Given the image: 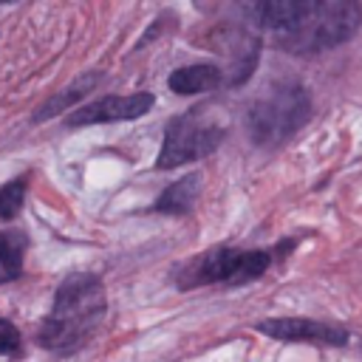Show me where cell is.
Masks as SVG:
<instances>
[{
	"label": "cell",
	"instance_id": "cell-5",
	"mask_svg": "<svg viewBox=\"0 0 362 362\" xmlns=\"http://www.w3.org/2000/svg\"><path fill=\"white\" fill-rule=\"evenodd\" d=\"M223 136L226 133L221 124H209L201 119V110H189V113H184L167 124L156 167L173 170V167H181L187 161L204 158L223 141Z\"/></svg>",
	"mask_w": 362,
	"mask_h": 362
},
{
	"label": "cell",
	"instance_id": "cell-10",
	"mask_svg": "<svg viewBox=\"0 0 362 362\" xmlns=\"http://www.w3.org/2000/svg\"><path fill=\"white\" fill-rule=\"evenodd\" d=\"M96 82H99V74H85V76H79L74 85H68L65 90H59L57 96H51V99L37 110V116H34V119H37V122H42V119H51L54 113H62V110H65V107H71L76 99H82V96H85Z\"/></svg>",
	"mask_w": 362,
	"mask_h": 362
},
{
	"label": "cell",
	"instance_id": "cell-13",
	"mask_svg": "<svg viewBox=\"0 0 362 362\" xmlns=\"http://www.w3.org/2000/svg\"><path fill=\"white\" fill-rule=\"evenodd\" d=\"M20 348V331L11 320L0 317V354H14Z\"/></svg>",
	"mask_w": 362,
	"mask_h": 362
},
{
	"label": "cell",
	"instance_id": "cell-3",
	"mask_svg": "<svg viewBox=\"0 0 362 362\" xmlns=\"http://www.w3.org/2000/svg\"><path fill=\"white\" fill-rule=\"evenodd\" d=\"M274 255L266 249H235V246H215L175 269V286L178 288H201L212 283L240 286L249 280H257L269 266Z\"/></svg>",
	"mask_w": 362,
	"mask_h": 362
},
{
	"label": "cell",
	"instance_id": "cell-11",
	"mask_svg": "<svg viewBox=\"0 0 362 362\" xmlns=\"http://www.w3.org/2000/svg\"><path fill=\"white\" fill-rule=\"evenodd\" d=\"M23 246L25 240L14 232H3L0 235V283L14 280L23 269Z\"/></svg>",
	"mask_w": 362,
	"mask_h": 362
},
{
	"label": "cell",
	"instance_id": "cell-2",
	"mask_svg": "<svg viewBox=\"0 0 362 362\" xmlns=\"http://www.w3.org/2000/svg\"><path fill=\"white\" fill-rule=\"evenodd\" d=\"M362 23V6L351 0H297L291 20L272 34L280 48L308 54V51H325L354 37V31Z\"/></svg>",
	"mask_w": 362,
	"mask_h": 362
},
{
	"label": "cell",
	"instance_id": "cell-7",
	"mask_svg": "<svg viewBox=\"0 0 362 362\" xmlns=\"http://www.w3.org/2000/svg\"><path fill=\"white\" fill-rule=\"evenodd\" d=\"M153 93L139 90V93H127V96H105L96 99L79 110H74L68 116L71 127H82V124H99V122H124V119H139L153 107Z\"/></svg>",
	"mask_w": 362,
	"mask_h": 362
},
{
	"label": "cell",
	"instance_id": "cell-12",
	"mask_svg": "<svg viewBox=\"0 0 362 362\" xmlns=\"http://www.w3.org/2000/svg\"><path fill=\"white\" fill-rule=\"evenodd\" d=\"M25 178H14L8 184L0 187V218L3 221H11L20 209H23V201H25Z\"/></svg>",
	"mask_w": 362,
	"mask_h": 362
},
{
	"label": "cell",
	"instance_id": "cell-4",
	"mask_svg": "<svg viewBox=\"0 0 362 362\" xmlns=\"http://www.w3.org/2000/svg\"><path fill=\"white\" fill-rule=\"evenodd\" d=\"M311 116V96L300 82H274L249 110V133L257 144H280Z\"/></svg>",
	"mask_w": 362,
	"mask_h": 362
},
{
	"label": "cell",
	"instance_id": "cell-1",
	"mask_svg": "<svg viewBox=\"0 0 362 362\" xmlns=\"http://www.w3.org/2000/svg\"><path fill=\"white\" fill-rule=\"evenodd\" d=\"M105 317V286L90 272H74L62 280L54 308L40 328V345L51 351H71L82 345Z\"/></svg>",
	"mask_w": 362,
	"mask_h": 362
},
{
	"label": "cell",
	"instance_id": "cell-8",
	"mask_svg": "<svg viewBox=\"0 0 362 362\" xmlns=\"http://www.w3.org/2000/svg\"><path fill=\"white\" fill-rule=\"evenodd\" d=\"M223 82V74L221 68L215 65H184V68H175L167 79L170 90L181 93V96H192V93H206V90H215L218 85Z\"/></svg>",
	"mask_w": 362,
	"mask_h": 362
},
{
	"label": "cell",
	"instance_id": "cell-6",
	"mask_svg": "<svg viewBox=\"0 0 362 362\" xmlns=\"http://www.w3.org/2000/svg\"><path fill=\"white\" fill-rule=\"evenodd\" d=\"M257 331L280 339V342H311V345H345L348 331L339 325L305 320V317H277V320H263L257 322Z\"/></svg>",
	"mask_w": 362,
	"mask_h": 362
},
{
	"label": "cell",
	"instance_id": "cell-9",
	"mask_svg": "<svg viewBox=\"0 0 362 362\" xmlns=\"http://www.w3.org/2000/svg\"><path fill=\"white\" fill-rule=\"evenodd\" d=\"M201 192V175L198 173H189L184 175L181 181L170 184L158 198H156V209L158 212H167V215H181V212H189L195 198Z\"/></svg>",
	"mask_w": 362,
	"mask_h": 362
}]
</instances>
